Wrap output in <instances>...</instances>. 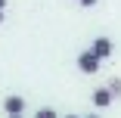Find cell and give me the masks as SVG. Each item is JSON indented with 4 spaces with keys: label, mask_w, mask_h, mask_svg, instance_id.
Masks as SVG:
<instances>
[{
    "label": "cell",
    "mask_w": 121,
    "mask_h": 118,
    "mask_svg": "<svg viewBox=\"0 0 121 118\" xmlns=\"http://www.w3.org/2000/svg\"><path fill=\"white\" fill-rule=\"evenodd\" d=\"M65 118H78V115H65Z\"/></svg>",
    "instance_id": "11"
},
{
    "label": "cell",
    "mask_w": 121,
    "mask_h": 118,
    "mask_svg": "<svg viewBox=\"0 0 121 118\" xmlns=\"http://www.w3.org/2000/svg\"><path fill=\"white\" fill-rule=\"evenodd\" d=\"M0 22H3V9H0Z\"/></svg>",
    "instance_id": "9"
},
{
    "label": "cell",
    "mask_w": 121,
    "mask_h": 118,
    "mask_svg": "<svg viewBox=\"0 0 121 118\" xmlns=\"http://www.w3.org/2000/svg\"><path fill=\"white\" fill-rule=\"evenodd\" d=\"M13 118H22V115H13Z\"/></svg>",
    "instance_id": "12"
},
{
    "label": "cell",
    "mask_w": 121,
    "mask_h": 118,
    "mask_svg": "<svg viewBox=\"0 0 121 118\" xmlns=\"http://www.w3.org/2000/svg\"><path fill=\"white\" fill-rule=\"evenodd\" d=\"M0 9H6V0H0Z\"/></svg>",
    "instance_id": "8"
},
{
    "label": "cell",
    "mask_w": 121,
    "mask_h": 118,
    "mask_svg": "<svg viewBox=\"0 0 121 118\" xmlns=\"http://www.w3.org/2000/svg\"><path fill=\"white\" fill-rule=\"evenodd\" d=\"M3 109H6L9 118H13V115H22V112H25V100H22V96H6Z\"/></svg>",
    "instance_id": "3"
},
{
    "label": "cell",
    "mask_w": 121,
    "mask_h": 118,
    "mask_svg": "<svg viewBox=\"0 0 121 118\" xmlns=\"http://www.w3.org/2000/svg\"><path fill=\"white\" fill-rule=\"evenodd\" d=\"M34 118H59V115H56V109H40Z\"/></svg>",
    "instance_id": "6"
},
{
    "label": "cell",
    "mask_w": 121,
    "mask_h": 118,
    "mask_svg": "<svg viewBox=\"0 0 121 118\" xmlns=\"http://www.w3.org/2000/svg\"><path fill=\"white\" fill-rule=\"evenodd\" d=\"M87 118H99V115H87Z\"/></svg>",
    "instance_id": "10"
},
{
    "label": "cell",
    "mask_w": 121,
    "mask_h": 118,
    "mask_svg": "<svg viewBox=\"0 0 121 118\" xmlns=\"http://www.w3.org/2000/svg\"><path fill=\"white\" fill-rule=\"evenodd\" d=\"M78 68H81L84 75H93L96 68H99V59L93 56V50H84V53L78 56Z\"/></svg>",
    "instance_id": "1"
},
{
    "label": "cell",
    "mask_w": 121,
    "mask_h": 118,
    "mask_svg": "<svg viewBox=\"0 0 121 118\" xmlns=\"http://www.w3.org/2000/svg\"><path fill=\"white\" fill-rule=\"evenodd\" d=\"M109 90H112V96H121V78H115V81L109 84Z\"/></svg>",
    "instance_id": "5"
},
{
    "label": "cell",
    "mask_w": 121,
    "mask_h": 118,
    "mask_svg": "<svg viewBox=\"0 0 121 118\" xmlns=\"http://www.w3.org/2000/svg\"><path fill=\"white\" fill-rule=\"evenodd\" d=\"M112 100H115V96H112V90H109V87H99V90H93V106H96V109H106Z\"/></svg>",
    "instance_id": "4"
},
{
    "label": "cell",
    "mask_w": 121,
    "mask_h": 118,
    "mask_svg": "<svg viewBox=\"0 0 121 118\" xmlns=\"http://www.w3.org/2000/svg\"><path fill=\"white\" fill-rule=\"evenodd\" d=\"M96 3V0H81V6H93Z\"/></svg>",
    "instance_id": "7"
},
{
    "label": "cell",
    "mask_w": 121,
    "mask_h": 118,
    "mask_svg": "<svg viewBox=\"0 0 121 118\" xmlns=\"http://www.w3.org/2000/svg\"><path fill=\"white\" fill-rule=\"evenodd\" d=\"M90 50H93V56H96V59L103 62V59H109V56H112V50H115V47H112V40H109V37H96Z\"/></svg>",
    "instance_id": "2"
}]
</instances>
